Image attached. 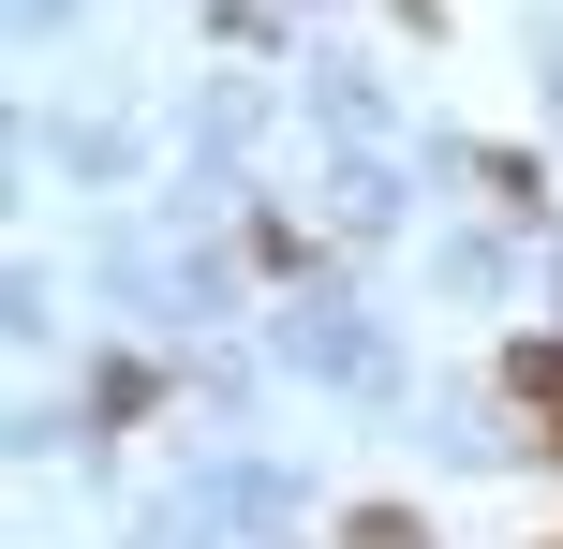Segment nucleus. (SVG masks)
I'll list each match as a JSON object with an SVG mask.
<instances>
[{"label":"nucleus","mask_w":563,"mask_h":549,"mask_svg":"<svg viewBox=\"0 0 563 549\" xmlns=\"http://www.w3.org/2000/svg\"><path fill=\"white\" fill-rule=\"evenodd\" d=\"M356 549H416V520H400V505H371V520H356Z\"/></svg>","instance_id":"1"}]
</instances>
